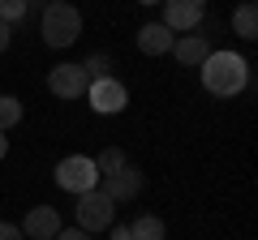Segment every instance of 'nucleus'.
Listing matches in <instances>:
<instances>
[{
	"mask_svg": "<svg viewBox=\"0 0 258 240\" xmlns=\"http://www.w3.org/2000/svg\"><path fill=\"white\" fill-rule=\"evenodd\" d=\"M198 73H203V86L211 94H220V99H232V94H241L249 86V65L237 52H211L198 65Z\"/></svg>",
	"mask_w": 258,
	"mask_h": 240,
	"instance_id": "nucleus-1",
	"label": "nucleus"
},
{
	"mask_svg": "<svg viewBox=\"0 0 258 240\" xmlns=\"http://www.w3.org/2000/svg\"><path fill=\"white\" fill-rule=\"evenodd\" d=\"M39 30H43V43L47 47H74L78 35H82V13H78L69 0H52V5L43 9Z\"/></svg>",
	"mask_w": 258,
	"mask_h": 240,
	"instance_id": "nucleus-2",
	"label": "nucleus"
},
{
	"mask_svg": "<svg viewBox=\"0 0 258 240\" xmlns=\"http://www.w3.org/2000/svg\"><path fill=\"white\" fill-rule=\"evenodd\" d=\"M56 185L64 189V193H91V189H99V172H95V159L86 155H69L56 163Z\"/></svg>",
	"mask_w": 258,
	"mask_h": 240,
	"instance_id": "nucleus-3",
	"label": "nucleus"
},
{
	"mask_svg": "<svg viewBox=\"0 0 258 240\" xmlns=\"http://www.w3.org/2000/svg\"><path fill=\"white\" fill-rule=\"evenodd\" d=\"M112 219H116V202L108 193H99V189L78 193V227L82 231H103L112 227Z\"/></svg>",
	"mask_w": 258,
	"mask_h": 240,
	"instance_id": "nucleus-4",
	"label": "nucleus"
},
{
	"mask_svg": "<svg viewBox=\"0 0 258 240\" xmlns=\"http://www.w3.org/2000/svg\"><path fill=\"white\" fill-rule=\"evenodd\" d=\"M86 99H91V107L99 111V116H116V111L129 103V90H125V82H116V77H99V82L86 86Z\"/></svg>",
	"mask_w": 258,
	"mask_h": 240,
	"instance_id": "nucleus-5",
	"label": "nucleus"
},
{
	"mask_svg": "<svg viewBox=\"0 0 258 240\" xmlns=\"http://www.w3.org/2000/svg\"><path fill=\"white\" fill-rule=\"evenodd\" d=\"M99 193H108L112 202H134V197L142 193V172L134 163H125L120 172H112V176H99Z\"/></svg>",
	"mask_w": 258,
	"mask_h": 240,
	"instance_id": "nucleus-6",
	"label": "nucleus"
},
{
	"mask_svg": "<svg viewBox=\"0 0 258 240\" xmlns=\"http://www.w3.org/2000/svg\"><path fill=\"white\" fill-rule=\"evenodd\" d=\"M86 86H91V77L82 73V65H56L47 73V90L60 94V99H82Z\"/></svg>",
	"mask_w": 258,
	"mask_h": 240,
	"instance_id": "nucleus-7",
	"label": "nucleus"
},
{
	"mask_svg": "<svg viewBox=\"0 0 258 240\" xmlns=\"http://www.w3.org/2000/svg\"><path fill=\"white\" fill-rule=\"evenodd\" d=\"M56 231H60V210H56V206H35V210H26L22 236H30V240H52Z\"/></svg>",
	"mask_w": 258,
	"mask_h": 240,
	"instance_id": "nucleus-8",
	"label": "nucleus"
},
{
	"mask_svg": "<svg viewBox=\"0 0 258 240\" xmlns=\"http://www.w3.org/2000/svg\"><path fill=\"white\" fill-rule=\"evenodd\" d=\"M198 22H203V9L181 5V0H164V26L172 35H189V30H198Z\"/></svg>",
	"mask_w": 258,
	"mask_h": 240,
	"instance_id": "nucleus-9",
	"label": "nucleus"
},
{
	"mask_svg": "<svg viewBox=\"0 0 258 240\" xmlns=\"http://www.w3.org/2000/svg\"><path fill=\"white\" fill-rule=\"evenodd\" d=\"M172 56L181 60L185 69H198L211 56V43H207V35H176V43H172Z\"/></svg>",
	"mask_w": 258,
	"mask_h": 240,
	"instance_id": "nucleus-10",
	"label": "nucleus"
},
{
	"mask_svg": "<svg viewBox=\"0 0 258 240\" xmlns=\"http://www.w3.org/2000/svg\"><path fill=\"white\" fill-rule=\"evenodd\" d=\"M172 43H176V35L164 26V22H147V26L138 30V52H147V56L172 52Z\"/></svg>",
	"mask_w": 258,
	"mask_h": 240,
	"instance_id": "nucleus-11",
	"label": "nucleus"
},
{
	"mask_svg": "<svg viewBox=\"0 0 258 240\" xmlns=\"http://www.w3.org/2000/svg\"><path fill=\"white\" fill-rule=\"evenodd\" d=\"M164 236H168V227H164V219H155V214H138L134 227H129V240H164Z\"/></svg>",
	"mask_w": 258,
	"mask_h": 240,
	"instance_id": "nucleus-12",
	"label": "nucleus"
},
{
	"mask_svg": "<svg viewBox=\"0 0 258 240\" xmlns=\"http://www.w3.org/2000/svg\"><path fill=\"white\" fill-rule=\"evenodd\" d=\"M232 30H237L241 39H258V9H254V0H245L241 9H232Z\"/></svg>",
	"mask_w": 258,
	"mask_h": 240,
	"instance_id": "nucleus-13",
	"label": "nucleus"
},
{
	"mask_svg": "<svg viewBox=\"0 0 258 240\" xmlns=\"http://www.w3.org/2000/svg\"><path fill=\"white\" fill-rule=\"evenodd\" d=\"M82 73L91 77V82L112 77V56H108V52H91V56H86V65H82Z\"/></svg>",
	"mask_w": 258,
	"mask_h": 240,
	"instance_id": "nucleus-14",
	"label": "nucleus"
},
{
	"mask_svg": "<svg viewBox=\"0 0 258 240\" xmlns=\"http://www.w3.org/2000/svg\"><path fill=\"white\" fill-rule=\"evenodd\" d=\"M125 163H129V159H125V150H120V146H108L99 159H95V172H99V176H112V172H120Z\"/></svg>",
	"mask_w": 258,
	"mask_h": 240,
	"instance_id": "nucleus-15",
	"label": "nucleus"
},
{
	"mask_svg": "<svg viewBox=\"0 0 258 240\" xmlns=\"http://www.w3.org/2000/svg\"><path fill=\"white\" fill-rule=\"evenodd\" d=\"M18 120H22V103L13 94H0V133H9Z\"/></svg>",
	"mask_w": 258,
	"mask_h": 240,
	"instance_id": "nucleus-16",
	"label": "nucleus"
},
{
	"mask_svg": "<svg viewBox=\"0 0 258 240\" xmlns=\"http://www.w3.org/2000/svg\"><path fill=\"white\" fill-rule=\"evenodd\" d=\"M26 18V0H0V22H22Z\"/></svg>",
	"mask_w": 258,
	"mask_h": 240,
	"instance_id": "nucleus-17",
	"label": "nucleus"
},
{
	"mask_svg": "<svg viewBox=\"0 0 258 240\" xmlns=\"http://www.w3.org/2000/svg\"><path fill=\"white\" fill-rule=\"evenodd\" d=\"M52 240H91V231H82V227H60Z\"/></svg>",
	"mask_w": 258,
	"mask_h": 240,
	"instance_id": "nucleus-18",
	"label": "nucleus"
},
{
	"mask_svg": "<svg viewBox=\"0 0 258 240\" xmlns=\"http://www.w3.org/2000/svg\"><path fill=\"white\" fill-rule=\"evenodd\" d=\"M0 240H26L18 223H0Z\"/></svg>",
	"mask_w": 258,
	"mask_h": 240,
	"instance_id": "nucleus-19",
	"label": "nucleus"
},
{
	"mask_svg": "<svg viewBox=\"0 0 258 240\" xmlns=\"http://www.w3.org/2000/svg\"><path fill=\"white\" fill-rule=\"evenodd\" d=\"M9 39H13V26H9V22H0V52L9 47Z\"/></svg>",
	"mask_w": 258,
	"mask_h": 240,
	"instance_id": "nucleus-20",
	"label": "nucleus"
},
{
	"mask_svg": "<svg viewBox=\"0 0 258 240\" xmlns=\"http://www.w3.org/2000/svg\"><path fill=\"white\" fill-rule=\"evenodd\" d=\"M9 155V138H5V133H0V159Z\"/></svg>",
	"mask_w": 258,
	"mask_h": 240,
	"instance_id": "nucleus-21",
	"label": "nucleus"
},
{
	"mask_svg": "<svg viewBox=\"0 0 258 240\" xmlns=\"http://www.w3.org/2000/svg\"><path fill=\"white\" fill-rule=\"evenodd\" d=\"M181 5H194V9H207V0H181Z\"/></svg>",
	"mask_w": 258,
	"mask_h": 240,
	"instance_id": "nucleus-22",
	"label": "nucleus"
},
{
	"mask_svg": "<svg viewBox=\"0 0 258 240\" xmlns=\"http://www.w3.org/2000/svg\"><path fill=\"white\" fill-rule=\"evenodd\" d=\"M138 5H164V0H138Z\"/></svg>",
	"mask_w": 258,
	"mask_h": 240,
	"instance_id": "nucleus-23",
	"label": "nucleus"
}]
</instances>
